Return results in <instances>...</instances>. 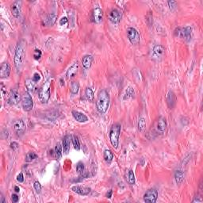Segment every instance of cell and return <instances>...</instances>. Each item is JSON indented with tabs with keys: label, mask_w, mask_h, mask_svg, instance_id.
<instances>
[{
	"label": "cell",
	"mask_w": 203,
	"mask_h": 203,
	"mask_svg": "<svg viewBox=\"0 0 203 203\" xmlns=\"http://www.w3.org/2000/svg\"><path fill=\"white\" fill-rule=\"evenodd\" d=\"M26 42L25 41V40H21L18 42V45L16 47L14 62L16 69L18 71L21 70V67H22L24 58H25V55H26Z\"/></svg>",
	"instance_id": "cell-1"
},
{
	"label": "cell",
	"mask_w": 203,
	"mask_h": 203,
	"mask_svg": "<svg viewBox=\"0 0 203 203\" xmlns=\"http://www.w3.org/2000/svg\"><path fill=\"white\" fill-rule=\"evenodd\" d=\"M109 94L107 90H102L99 91L98 99H97L96 106L97 109L100 114H104L107 111V109L109 107Z\"/></svg>",
	"instance_id": "cell-2"
},
{
	"label": "cell",
	"mask_w": 203,
	"mask_h": 203,
	"mask_svg": "<svg viewBox=\"0 0 203 203\" xmlns=\"http://www.w3.org/2000/svg\"><path fill=\"white\" fill-rule=\"evenodd\" d=\"M122 130V125L120 123H115L111 126L109 130V141L114 149H117L119 144V137Z\"/></svg>",
	"instance_id": "cell-3"
},
{
	"label": "cell",
	"mask_w": 203,
	"mask_h": 203,
	"mask_svg": "<svg viewBox=\"0 0 203 203\" xmlns=\"http://www.w3.org/2000/svg\"><path fill=\"white\" fill-rule=\"evenodd\" d=\"M51 79H49L44 83L40 89L39 99L42 103H46L49 100L51 96Z\"/></svg>",
	"instance_id": "cell-4"
},
{
	"label": "cell",
	"mask_w": 203,
	"mask_h": 203,
	"mask_svg": "<svg viewBox=\"0 0 203 203\" xmlns=\"http://www.w3.org/2000/svg\"><path fill=\"white\" fill-rule=\"evenodd\" d=\"M165 55V49L163 45L156 44L152 49V59L156 62H159L164 58Z\"/></svg>",
	"instance_id": "cell-5"
},
{
	"label": "cell",
	"mask_w": 203,
	"mask_h": 203,
	"mask_svg": "<svg viewBox=\"0 0 203 203\" xmlns=\"http://www.w3.org/2000/svg\"><path fill=\"white\" fill-rule=\"evenodd\" d=\"M21 106L25 111H30L34 108V101L29 92L27 91L21 97Z\"/></svg>",
	"instance_id": "cell-6"
},
{
	"label": "cell",
	"mask_w": 203,
	"mask_h": 203,
	"mask_svg": "<svg viewBox=\"0 0 203 203\" xmlns=\"http://www.w3.org/2000/svg\"><path fill=\"white\" fill-rule=\"evenodd\" d=\"M127 36L132 44H138L141 40V36L139 32L133 27H129L127 29Z\"/></svg>",
	"instance_id": "cell-7"
},
{
	"label": "cell",
	"mask_w": 203,
	"mask_h": 203,
	"mask_svg": "<svg viewBox=\"0 0 203 203\" xmlns=\"http://www.w3.org/2000/svg\"><path fill=\"white\" fill-rule=\"evenodd\" d=\"M158 198V191L156 189H150L147 190L144 194V201L145 202L155 203Z\"/></svg>",
	"instance_id": "cell-8"
},
{
	"label": "cell",
	"mask_w": 203,
	"mask_h": 203,
	"mask_svg": "<svg viewBox=\"0 0 203 203\" xmlns=\"http://www.w3.org/2000/svg\"><path fill=\"white\" fill-rule=\"evenodd\" d=\"M21 101V97L17 90H11V91L9 94V98H8V103L11 106L18 104V102Z\"/></svg>",
	"instance_id": "cell-9"
},
{
	"label": "cell",
	"mask_w": 203,
	"mask_h": 203,
	"mask_svg": "<svg viewBox=\"0 0 203 203\" xmlns=\"http://www.w3.org/2000/svg\"><path fill=\"white\" fill-rule=\"evenodd\" d=\"M26 124H25L22 119L17 120L14 123V129L16 134L18 136L23 135L25 131H26Z\"/></svg>",
	"instance_id": "cell-10"
},
{
	"label": "cell",
	"mask_w": 203,
	"mask_h": 203,
	"mask_svg": "<svg viewBox=\"0 0 203 203\" xmlns=\"http://www.w3.org/2000/svg\"><path fill=\"white\" fill-rule=\"evenodd\" d=\"M178 34L177 36L182 37L186 41H190L191 38V34H192V28L190 26H187L184 28H178Z\"/></svg>",
	"instance_id": "cell-11"
},
{
	"label": "cell",
	"mask_w": 203,
	"mask_h": 203,
	"mask_svg": "<svg viewBox=\"0 0 203 203\" xmlns=\"http://www.w3.org/2000/svg\"><path fill=\"white\" fill-rule=\"evenodd\" d=\"M109 20L113 24L119 23L122 20V13L117 9H113L109 14Z\"/></svg>",
	"instance_id": "cell-12"
},
{
	"label": "cell",
	"mask_w": 203,
	"mask_h": 203,
	"mask_svg": "<svg viewBox=\"0 0 203 203\" xmlns=\"http://www.w3.org/2000/svg\"><path fill=\"white\" fill-rule=\"evenodd\" d=\"M167 129V120L164 117H160L156 123V131L159 134H164Z\"/></svg>",
	"instance_id": "cell-13"
},
{
	"label": "cell",
	"mask_w": 203,
	"mask_h": 203,
	"mask_svg": "<svg viewBox=\"0 0 203 203\" xmlns=\"http://www.w3.org/2000/svg\"><path fill=\"white\" fill-rule=\"evenodd\" d=\"M11 65L9 63L4 62L1 65V70H0V77L2 79L8 78L11 75Z\"/></svg>",
	"instance_id": "cell-14"
},
{
	"label": "cell",
	"mask_w": 203,
	"mask_h": 203,
	"mask_svg": "<svg viewBox=\"0 0 203 203\" xmlns=\"http://www.w3.org/2000/svg\"><path fill=\"white\" fill-rule=\"evenodd\" d=\"M71 190L73 192L78 194L79 195H88L91 193V188L86 187H82V186H74L71 187Z\"/></svg>",
	"instance_id": "cell-15"
},
{
	"label": "cell",
	"mask_w": 203,
	"mask_h": 203,
	"mask_svg": "<svg viewBox=\"0 0 203 203\" xmlns=\"http://www.w3.org/2000/svg\"><path fill=\"white\" fill-rule=\"evenodd\" d=\"M11 11L13 15L16 18H18L21 15V1H15L14 3L11 5Z\"/></svg>",
	"instance_id": "cell-16"
},
{
	"label": "cell",
	"mask_w": 203,
	"mask_h": 203,
	"mask_svg": "<svg viewBox=\"0 0 203 203\" xmlns=\"http://www.w3.org/2000/svg\"><path fill=\"white\" fill-rule=\"evenodd\" d=\"M103 17V11L100 7H94L93 10V19L94 22L100 23L102 21Z\"/></svg>",
	"instance_id": "cell-17"
},
{
	"label": "cell",
	"mask_w": 203,
	"mask_h": 203,
	"mask_svg": "<svg viewBox=\"0 0 203 203\" xmlns=\"http://www.w3.org/2000/svg\"><path fill=\"white\" fill-rule=\"evenodd\" d=\"M72 116L78 122L80 123H84L88 121V117H86V115L83 114V113L79 112V111H77V110H73L72 112Z\"/></svg>",
	"instance_id": "cell-18"
},
{
	"label": "cell",
	"mask_w": 203,
	"mask_h": 203,
	"mask_svg": "<svg viewBox=\"0 0 203 203\" xmlns=\"http://www.w3.org/2000/svg\"><path fill=\"white\" fill-rule=\"evenodd\" d=\"M79 69V64L78 62H76L73 64L71 66L70 68H68V70L66 72V76L68 79H71L74 77L77 74Z\"/></svg>",
	"instance_id": "cell-19"
},
{
	"label": "cell",
	"mask_w": 203,
	"mask_h": 203,
	"mask_svg": "<svg viewBox=\"0 0 203 203\" xmlns=\"http://www.w3.org/2000/svg\"><path fill=\"white\" fill-rule=\"evenodd\" d=\"M167 102L168 107H169L171 109H172V108L174 107V105L176 103V96H175V94H174V93L173 91H168L167 95Z\"/></svg>",
	"instance_id": "cell-20"
},
{
	"label": "cell",
	"mask_w": 203,
	"mask_h": 203,
	"mask_svg": "<svg viewBox=\"0 0 203 203\" xmlns=\"http://www.w3.org/2000/svg\"><path fill=\"white\" fill-rule=\"evenodd\" d=\"M70 143H71V136L70 135H65L63 139V143L62 147L64 152L65 154H68L69 151H70Z\"/></svg>",
	"instance_id": "cell-21"
},
{
	"label": "cell",
	"mask_w": 203,
	"mask_h": 203,
	"mask_svg": "<svg viewBox=\"0 0 203 203\" xmlns=\"http://www.w3.org/2000/svg\"><path fill=\"white\" fill-rule=\"evenodd\" d=\"M94 57L91 55H86L85 56L83 57L82 59V64L85 69H89L91 68L92 62H93Z\"/></svg>",
	"instance_id": "cell-22"
},
{
	"label": "cell",
	"mask_w": 203,
	"mask_h": 203,
	"mask_svg": "<svg viewBox=\"0 0 203 203\" xmlns=\"http://www.w3.org/2000/svg\"><path fill=\"white\" fill-rule=\"evenodd\" d=\"M56 15L55 13L49 14L47 18H46V20H45L46 24L49 26H53L56 23Z\"/></svg>",
	"instance_id": "cell-23"
},
{
	"label": "cell",
	"mask_w": 203,
	"mask_h": 203,
	"mask_svg": "<svg viewBox=\"0 0 203 203\" xmlns=\"http://www.w3.org/2000/svg\"><path fill=\"white\" fill-rule=\"evenodd\" d=\"M126 180L130 185H134L135 184V174L134 172L132 170H129L126 174Z\"/></svg>",
	"instance_id": "cell-24"
},
{
	"label": "cell",
	"mask_w": 203,
	"mask_h": 203,
	"mask_svg": "<svg viewBox=\"0 0 203 203\" xmlns=\"http://www.w3.org/2000/svg\"><path fill=\"white\" fill-rule=\"evenodd\" d=\"M174 179H175L176 183L180 184L184 179V173H183V172L179 171V170L176 171L175 173H174Z\"/></svg>",
	"instance_id": "cell-25"
},
{
	"label": "cell",
	"mask_w": 203,
	"mask_h": 203,
	"mask_svg": "<svg viewBox=\"0 0 203 203\" xmlns=\"http://www.w3.org/2000/svg\"><path fill=\"white\" fill-rule=\"evenodd\" d=\"M103 157H104L105 161L109 164V163H111L113 159H114V154L110 150L107 149V150H105L104 153H103Z\"/></svg>",
	"instance_id": "cell-26"
},
{
	"label": "cell",
	"mask_w": 203,
	"mask_h": 203,
	"mask_svg": "<svg viewBox=\"0 0 203 203\" xmlns=\"http://www.w3.org/2000/svg\"><path fill=\"white\" fill-rule=\"evenodd\" d=\"M35 83L34 82V80L32 79H27L25 82V85H26V87L27 89V91L28 92H32L34 91V86H35Z\"/></svg>",
	"instance_id": "cell-27"
},
{
	"label": "cell",
	"mask_w": 203,
	"mask_h": 203,
	"mask_svg": "<svg viewBox=\"0 0 203 203\" xmlns=\"http://www.w3.org/2000/svg\"><path fill=\"white\" fill-rule=\"evenodd\" d=\"M54 154L55 156L56 159H60L62 157V154H63V147L60 145V144H57L56 146L55 147L54 149Z\"/></svg>",
	"instance_id": "cell-28"
},
{
	"label": "cell",
	"mask_w": 203,
	"mask_h": 203,
	"mask_svg": "<svg viewBox=\"0 0 203 203\" xmlns=\"http://www.w3.org/2000/svg\"><path fill=\"white\" fill-rule=\"evenodd\" d=\"M85 96H86V99L87 101L92 102L94 100V92H93L91 87L86 88V90H85Z\"/></svg>",
	"instance_id": "cell-29"
},
{
	"label": "cell",
	"mask_w": 203,
	"mask_h": 203,
	"mask_svg": "<svg viewBox=\"0 0 203 203\" xmlns=\"http://www.w3.org/2000/svg\"><path fill=\"white\" fill-rule=\"evenodd\" d=\"M71 93L72 94H76L79 90V84L76 81H73L71 83Z\"/></svg>",
	"instance_id": "cell-30"
},
{
	"label": "cell",
	"mask_w": 203,
	"mask_h": 203,
	"mask_svg": "<svg viewBox=\"0 0 203 203\" xmlns=\"http://www.w3.org/2000/svg\"><path fill=\"white\" fill-rule=\"evenodd\" d=\"M134 97V90H133V87L131 86H129L126 88V91H125V96H124V99L126 100V99H132Z\"/></svg>",
	"instance_id": "cell-31"
},
{
	"label": "cell",
	"mask_w": 203,
	"mask_h": 203,
	"mask_svg": "<svg viewBox=\"0 0 203 203\" xmlns=\"http://www.w3.org/2000/svg\"><path fill=\"white\" fill-rule=\"evenodd\" d=\"M146 127V121L144 117H141L139 121H138V124H137V128L138 130L140 132H143L144 130V129Z\"/></svg>",
	"instance_id": "cell-32"
},
{
	"label": "cell",
	"mask_w": 203,
	"mask_h": 203,
	"mask_svg": "<svg viewBox=\"0 0 203 203\" xmlns=\"http://www.w3.org/2000/svg\"><path fill=\"white\" fill-rule=\"evenodd\" d=\"M37 157H38V156H37L34 152H28V153L26 154V161L29 163V162H32L33 160L36 159Z\"/></svg>",
	"instance_id": "cell-33"
},
{
	"label": "cell",
	"mask_w": 203,
	"mask_h": 203,
	"mask_svg": "<svg viewBox=\"0 0 203 203\" xmlns=\"http://www.w3.org/2000/svg\"><path fill=\"white\" fill-rule=\"evenodd\" d=\"M72 144L74 146V149L79 151L80 149V141L79 140V137L77 136H72Z\"/></svg>",
	"instance_id": "cell-34"
},
{
	"label": "cell",
	"mask_w": 203,
	"mask_h": 203,
	"mask_svg": "<svg viewBox=\"0 0 203 203\" xmlns=\"http://www.w3.org/2000/svg\"><path fill=\"white\" fill-rule=\"evenodd\" d=\"M84 169H85L84 164L83 163H81V162L78 163L77 166H76V172H78L79 174H82L84 172Z\"/></svg>",
	"instance_id": "cell-35"
},
{
	"label": "cell",
	"mask_w": 203,
	"mask_h": 203,
	"mask_svg": "<svg viewBox=\"0 0 203 203\" xmlns=\"http://www.w3.org/2000/svg\"><path fill=\"white\" fill-rule=\"evenodd\" d=\"M41 51L40 49H36L34 50V57L35 60H39L40 58L41 57Z\"/></svg>",
	"instance_id": "cell-36"
},
{
	"label": "cell",
	"mask_w": 203,
	"mask_h": 203,
	"mask_svg": "<svg viewBox=\"0 0 203 203\" xmlns=\"http://www.w3.org/2000/svg\"><path fill=\"white\" fill-rule=\"evenodd\" d=\"M34 187L36 192L37 193L41 192V183H40L38 181H36V182H34Z\"/></svg>",
	"instance_id": "cell-37"
},
{
	"label": "cell",
	"mask_w": 203,
	"mask_h": 203,
	"mask_svg": "<svg viewBox=\"0 0 203 203\" xmlns=\"http://www.w3.org/2000/svg\"><path fill=\"white\" fill-rule=\"evenodd\" d=\"M32 79L34 80V82L35 83V84H36V83H38L40 80H41V76H40L39 73H35L34 75V76H33V78H32Z\"/></svg>",
	"instance_id": "cell-38"
},
{
	"label": "cell",
	"mask_w": 203,
	"mask_h": 203,
	"mask_svg": "<svg viewBox=\"0 0 203 203\" xmlns=\"http://www.w3.org/2000/svg\"><path fill=\"white\" fill-rule=\"evenodd\" d=\"M167 4L169 6V8L171 10H174V8L177 6V2H175V1H168Z\"/></svg>",
	"instance_id": "cell-39"
},
{
	"label": "cell",
	"mask_w": 203,
	"mask_h": 203,
	"mask_svg": "<svg viewBox=\"0 0 203 203\" xmlns=\"http://www.w3.org/2000/svg\"><path fill=\"white\" fill-rule=\"evenodd\" d=\"M17 180H18V182H24V175L22 173H20L19 174H18V176H17Z\"/></svg>",
	"instance_id": "cell-40"
},
{
	"label": "cell",
	"mask_w": 203,
	"mask_h": 203,
	"mask_svg": "<svg viewBox=\"0 0 203 203\" xmlns=\"http://www.w3.org/2000/svg\"><path fill=\"white\" fill-rule=\"evenodd\" d=\"M67 22H68V18H66V17H63V18L60 20V26H64V25H65Z\"/></svg>",
	"instance_id": "cell-41"
},
{
	"label": "cell",
	"mask_w": 203,
	"mask_h": 203,
	"mask_svg": "<svg viewBox=\"0 0 203 203\" xmlns=\"http://www.w3.org/2000/svg\"><path fill=\"white\" fill-rule=\"evenodd\" d=\"M18 147H19V144H18L17 142H12V143L11 144V148L13 149V150H16V149H18Z\"/></svg>",
	"instance_id": "cell-42"
},
{
	"label": "cell",
	"mask_w": 203,
	"mask_h": 203,
	"mask_svg": "<svg viewBox=\"0 0 203 203\" xmlns=\"http://www.w3.org/2000/svg\"><path fill=\"white\" fill-rule=\"evenodd\" d=\"M18 200H19V197L17 194H13L12 195V201L14 202H18Z\"/></svg>",
	"instance_id": "cell-43"
},
{
	"label": "cell",
	"mask_w": 203,
	"mask_h": 203,
	"mask_svg": "<svg viewBox=\"0 0 203 203\" xmlns=\"http://www.w3.org/2000/svg\"><path fill=\"white\" fill-rule=\"evenodd\" d=\"M112 195H113V190H109V191L107 193V195H106V197H107V198H111Z\"/></svg>",
	"instance_id": "cell-44"
},
{
	"label": "cell",
	"mask_w": 203,
	"mask_h": 203,
	"mask_svg": "<svg viewBox=\"0 0 203 203\" xmlns=\"http://www.w3.org/2000/svg\"><path fill=\"white\" fill-rule=\"evenodd\" d=\"M202 202V199H198V198H197V197H195V199H194L193 200V202Z\"/></svg>",
	"instance_id": "cell-45"
},
{
	"label": "cell",
	"mask_w": 203,
	"mask_h": 203,
	"mask_svg": "<svg viewBox=\"0 0 203 203\" xmlns=\"http://www.w3.org/2000/svg\"><path fill=\"white\" fill-rule=\"evenodd\" d=\"M14 190H15V192H17V193L19 192V190H20V188L16 186V187H14Z\"/></svg>",
	"instance_id": "cell-46"
},
{
	"label": "cell",
	"mask_w": 203,
	"mask_h": 203,
	"mask_svg": "<svg viewBox=\"0 0 203 203\" xmlns=\"http://www.w3.org/2000/svg\"><path fill=\"white\" fill-rule=\"evenodd\" d=\"M1 202L2 203H5V200H4V197H3V195H1Z\"/></svg>",
	"instance_id": "cell-47"
}]
</instances>
